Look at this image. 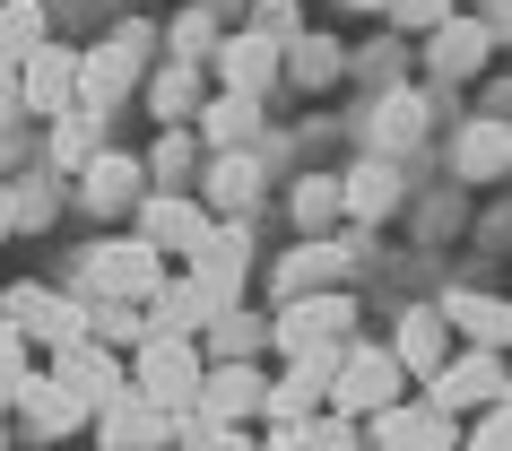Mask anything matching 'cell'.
<instances>
[{
    "instance_id": "obj_1",
    "label": "cell",
    "mask_w": 512,
    "mask_h": 451,
    "mask_svg": "<svg viewBox=\"0 0 512 451\" xmlns=\"http://www.w3.org/2000/svg\"><path fill=\"white\" fill-rule=\"evenodd\" d=\"M408 391V373L391 365V347H365V339H339V365H330V417H374V408H391V399Z\"/></svg>"
},
{
    "instance_id": "obj_2",
    "label": "cell",
    "mask_w": 512,
    "mask_h": 451,
    "mask_svg": "<svg viewBox=\"0 0 512 451\" xmlns=\"http://www.w3.org/2000/svg\"><path fill=\"white\" fill-rule=\"evenodd\" d=\"M348 330H356V295H339V287L287 295V304H278V321H270V339L287 347V356H322V347H339Z\"/></svg>"
},
{
    "instance_id": "obj_3",
    "label": "cell",
    "mask_w": 512,
    "mask_h": 451,
    "mask_svg": "<svg viewBox=\"0 0 512 451\" xmlns=\"http://www.w3.org/2000/svg\"><path fill=\"white\" fill-rule=\"evenodd\" d=\"M131 391L157 399L165 417L191 408V399H200V347H191V339H139L131 347Z\"/></svg>"
},
{
    "instance_id": "obj_4",
    "label": "cell",
    "mask_w": 512,
    "mask_h": 451,
    "mask_svg": "<svg viewBox=\"0 0 512 451\" xmlns=\"http://www.w3.org/2000/svg\"><path fill=\"white\" fill-rule=\"evenodd\" d=\"M157 278H165V261L139 235L131 243H96V252H87V295H96V304H148Z\"/></svg>"
},
{
    "instance_id": "obj_5",
    "label": "cell",
    "mask_w": 512,
    "mask_h": 451,
    "mask_svg": "<svg viewBox=\"0 0 512 451\" xmlns=\"http://www.w3.org/2000/svg\"><path fill=\"white\" fill-rule=\"evenodd\" d=\"M495 399H504V365H495L486 347L443 356V365L426 373V408H443V417H460V408H495Z\"/></svg>"
},
{
    "instance_id": "obj_6",
    "label": "cell",
    "mask_w": 512,
    "mask_h": 451,
    "mask_svg": "<svg viewBox=\"0 0 512 451\" xmlns=\"http://www.w3.org/2000/svg\"><path fill=\"white\" fill-rule=\"evenodd\" d=\"M87 417H96V443H105V451H157L165 434H174V417H165L157 399H139L131 382H122L113 399H96Z\"/></svg>"
},
{
    "instance_id": "obj_7",
    "label": "cell",
    "mask_w": 512,
    "mask_h": 451,
    "mask_svg": "<svg viewBox=\"0 0 512 451\" xmlns=\"http://www.w3.org/2000/svg\"><path fill=\"white\" fill-rule=\"evenodd\" d=\"M209 70H217V79H226V96H270V87H278V70H287V53H278L270 35L235 27V35H217Z\"/></svg>"
},
{
    "instance_id": "obj_8",
    "label": "cell",
    "mask_w": 512,
    "mask_h": 451,
    "mask_svg": "<svg viewBox=\"0 0 512 451\" xmlns=\"http://www.w3.org/2000/svg\"><path fill=\"white\" fill-rule=\"evenodd\" d=\"M18 105H27V113H44V122H53L61 105H79V53L44 35V44H35V53L18 61Z\"/></svg>"
},
{
    "instance_id": "obj_9",
    "label": "cell",
    "mask_w": 512,
    "mask_h": 451,
    "mask_svg": "<svg viewBox=\"0 0 512 451\" xmlns=\"http://www.w3.org/2000/svg\"><path fill=\"white\" fill-rule=\"evenodd\" d=\"M191 261V278H200V295H209V313L217 304H235V287H243V261H252V252H243V226H200V243H191L183 252Z\"/></svg>"
},
{
    "instance_id": "obj_10",
    "label": "cell",
    "mask_w": 512,
    "mask_h": 451,
    "mask_svg": "<svg viewBox=\"0 0 512 451\" xmlns=\"http://www.w3.org/2000/svg\"><path fill=\"white\" fill-rule=\"evenodd\" d=\"M200 226H209V209H200L191 191H139V243H148L157 261L165 252H191Z\"/></svg>"
},
{
    "instance_id": "obj_11",
    "label": "cell",
    "mask_w": 512,
    "mask_h": 451,
    "mask_svg": "<svg viewBox=\"0 0 512 451\" xmlns=\"http://www.w3.org/2000/svg\"><path fill=\"white\" fill-rule=\"evenodd\" d=\"M200 191H209L200 209L243 217L252 200H261V139H252V148H209V157H200Z\"/></svg>"
},
{
    "instance_id": "obj_12",
    "label": "cell",
    "mask_w": 512,
    "mask_h": 451,
    "mask_svg": "<svg viewBox=\"0 0 512 451\" xmlns=\"http://www.w3.org/2000/svg\"><path fill=\"white\" fill-rule=\"evenodd\" d=\"M9 330L18 339H44V347H70V339H87V313L53 287H9Z\"/></svg>"
},
{
    "instance_id": "obj_13",
    "label": "cell",
    "mask_w": 512,
    "mask_h": 451,
    "mask_svg": "<svg viewBox=\"0 0 512 451\" xmlns=\"http://www.w3.org/2000/svg\"><path fill=\"white\" fill-rule=\"evenodd\" d=\"M330 365H339V347H322V356H296L278 382H261V417H270V425L313 417V408H322V391H330Z\"/></svg>"
},
{
    "instance_id": "obj_14",
    "label": "cell",
    "mask_w": 512,
    "mask_h": 451,
    "mask_svg": "<svg viewBox=\"0 0 512 451\" xmlns=\"http://www.w3.org/2000/svg\"><path fill=\"white\" fill-rule=\"evenodd\" d=\"M495 35H504V18H443V27H426V61H434V79H469L486 53H495Z\"/></svg>"
},
{
    "instance_id": "obj_15",
    "label": "cell",
    "mask_w": 512,
    "mask_h": 451,
    "mask_svg": "<svg viewBox=\"0 0 512 451\" xmlns=\"http://www.w3.org/2000/svg\"><path fill=\"white\" fill-rule=\"evenodd\" d=\"M139 191H148V165H139V157H122V148H96V157L79 165V200H87L96 217L139 209Z\"/></svg>"
},
{
    "instance_id": "obj_16",
    "label": "cell",
    "mask_w": 512,
    "mask_h": 451,
    "mask_svg": "<svg viewBox=\"0 0 512 451\" xmlns=\"http://www.w3.org/2000/svg\"><path fill=\"white\" fill-rule=\"evenodd\" d=\"M53 382H61V391H79V408H96V399H113L131 373L113 365L105 339H70V347H53Z\"/></svg>"
},
{
    "instance_id": "obj_17",
    "label": "cell",
    "mask_w": 512,
    "mask_h": 451,
    "mask_svg": "<svg viewBox=\"0 0 512 451\" xmlns=\"http://www.w3.org/2000/svg\"><path fill=\"white\" fill-rule=\"evenodd\" d=\"M139 70H148V61H139L131 44H113V35H105V44H87V53H79V105L113 113V105L139 87Z\"/></svg>"
},
{
    "instance_id": "obj_18",
    "label": "cell",
    "mask_w": 512,
    "mask_h": 451,
    "mask_svg": "<svg viewBox=\"0 0 512 451\" xmlns=\"http://www.w3.org/2000/svg\"><path fill=\"white\" fill-rule=\"evenodd\" d=\"M374 443L382 451H452L460 425L443 417V408H408V399H391V408H374Z\"/></svg>"
},
{
    "instance_id": "obj_19",
    "label": "cell",
    "mask_w": 512,
    "mask_h": 451,
    "mask_svg": "<svg viewBox=\"0 0 512 451\" xmlns=\"http://www.w3.org/2000/svg\"><path fill=\"white\" fill-rule=\"evenodd\" d=\"M426 139V87H391L374 113H365V148L374 157H408Z\"/></svg>"
},
{
    "instance_id": "obj_20",
    "label": "cell",
    "mask_w": 512,
    "mask_h": 451,
    "mask_svg": "<svg viewBox=\"0 0 512 451\" xmlns=\"http://www.w3.org/2000/svg\"><path fill=\"white\" fill-rule=\"evenodd\" d=\"M191 408H209L217 425L226 417H261V365H243V356L200 365V399H191Z\"/></svg>"
},
{
    "instance_id": "obj_21",
    "label": "cell",
    "mask_w": 512,
    "mask_h": 451,
    "mask_svg": "<svg viewBox=\"0 0 512 451\" xmlns=\"http://www.w3.org/2000/svg\"><path fill=\"white\" fill-rule=\"evenodd\" d=\"M339 278H348V243H330V235L296 243V252H287V261L270 269L278 304H287V295H322V287H339Z\"/></svg>"
},
{
    "instance_id": "obj_22",
    "label": "cell",
    "mask_w": 512,
    "mask_h": 451,
    "mask_svg": "<svg viewBox=\"0 0 512 451\" xmlns=\"http://www.w3.org/2000/svg\"><path fill=\"white\" fill-rule=\"evenodd\" d=\"M139 321H148V339H191L200 321H209V295H200V278H157L148 287V304H139Z\"/></svg>"
},
{
    "instance_id": "obj_23",
    "label": "cell",
    "mask_w": 512,
    "mask_h": 451,
    "mask_svg": "<svg viewBox=\"0 0 512 451\" xmlns=\"http://www.w3.org/2000/svg\"><path fill=\"white\" fill-rule=\"evenodd\" d=\"M18 417H27V434L61 443V434H79V425H87V408H79V391H61L53 373H35L27 391H18Z\"/></svg>"
},
{
    "instance_id": "obj_24",
    "label": "cell",
    "mask_w": 512,
    "mask_h": 451,
    "mask_svg": "<svg viewBox=\"0 0 512 451\" xmlns=\"http://www.w3.org/2000/svg\"><path fill=\"white\" fill-rule=\"evenodd\" d=\"M443 356H452L443 313H434V304H408V313H400V339H391V365H400V373H434Z\"/></svg>"
},
{
    "instance_id": "obj_25",
    "label": "cell",
    "mask_w": 512,
    "mask_h": 451,
    "mask_svg": "<svg viewBox=\"0 0 512 451\" xmlns=\"http://www.w3.org/2000/svg\"><path fill=\"white\" fill-rule=\"evenodd\" d=\"M434 313H443V330H460V339L486 347V356H504V339H512V313L495 304V295H443Z\"/></svg>"
},
{
    "instance_id": "obj_26",
    "label": "cell",
    "mask_w": 512,
    "mask_h": 451,
    "mask_svg": "<svg viewBox=\"0 0 512 451\" xmlns=\"http://www.w3.org/2000/svg\"><path fill=\"white\" fill-rule=\"evenodd\" d=\"M191 122H200V131H191L200 148H252V139H261V96H209Z\"/></svg>"
},
{
    "instance_id": "obj_27",
    "label": "cell",
    "mask_w": 512,
    "mask_h": 451,
    "mask_svg": "<svg viewBox=\"0 0 512 451\" xmlns=\"http://www.w3.org/2000/svg\"><path fill=\"white\" fill-rule=\"evenodd\" d=\"M400 209V174H391V157H356V174L339 183V217H391Z\"/></svg>"
},
{
    "instance_id": "obj_28",
    "label": "cell",
    "mask_w": 512,
    "mask_h": 451,
    "mask_svg": "<svg viewBox=\"0 0 512 451\" xmlns=\"http://www.w3.org/2000/svg\"><path fill=\"white\" fill-rule=\"evenodd\" d=\"M504 157H512V131H504V113H486V122H469L460 131V183H495L504 174Z\"/></svg>"
},
{
    "instance_id": "obj_29",
    "label": "cell",
    "mask_w": 512,
    "mask_h": 451,
    "mask_svg": "<svg viewBox=\"0 0 512 451\" xmlns=\"http://www.w3.org/2000/svg\"><path fill=\"white\" fill-rule=\"evenodd\" d=\"M200 87H209V70H200V61H165L157 79H148V105L165 113V131H183L191 113H200Z\"/></svg>"
},
{
    "instance_id": "obj_30",
    "label": "cell",
    "mask_w": 512,
    "mask_h": 451,
    "mask_svg": "<svg viewBox=\"0 0 512 451\" xmlns=\"http://www.w3.org/2000/svg\"><path fill=\"white\" fill-rule=\"evenodd\" d=\"M96 148H105V113H96V105H61L53 113V165H61V174H79Z\"/></svg>"
},
{
    "instance_id": "obj_31",
    "label": "cell",
    "mask_w": 512,
    "mask_h": 451,
    "mask_svg": "<svg viewBox=\"0 0 512 451\" xmlns=\"http://www.w3.org/2000/svg\"><path fill=\"white\" fill-rule=\"evenodd\" d=\"M139 165H148V191H183L191 174H200V139H191V131H165Z\"/></svg>"
},
{
    "instance_id": "obj_32",
    "label": "cell",
    "mask_w": 512,
    "mask_h": 451,
    "mask_svg": "<svg viewBox=\"0 0 512 451\" xmlns=\"http://www.w3.org/2000/svg\"><path fill=\"white\" fill-rule=\"evenodd\" d=\"M200 330H209V347H217V356H252V347L270 339V321H252L243 304H217V313L200 321Z\"/></svg>"
},
{
    "instance_id": "obj_33",
    "label": "cell",
    "mask_w": 512,
    "mask_h": 451,
    "mask_svg": "<svg viewBox=\"0 0 512 451\" xmlns=\"http://www.w3.org/2000/svg\"><path fill=\"white\" fill-rule=\"evenodd\" d=\"M278 451H356V434H348V417H296V425H278Z\"/></svg>"
},
{
    "instance_id": "obj_34",
    "label": "cell",
    "mask_w": 512,
    "mask_h": 451,
    "mask_svg": "<svg viewBox=\"0 0 512 451\" xmlns=\"http://www.w3.org/2000/svg\"><path fill=\"white\" fill-rule=\"evenodd\" d=\"M44 44V0H9L0 9V61H27Z\"/></svg>"
},
{
    "instance_id": "obj_35",
    "label": "cell",
    "mask_w": 512,
    "mask_h": 451,
    "mask_svg": "<svg viewBox=\"0 0 512 451\" xmlns=\"http://www.w3.org/2000/svg\"><path fill=\"white\" fill-rule=\"evenodd\" d=\"M27 347H35V339H18V330L0 321V417H9V408H18V391L35 382V356H27Z\"/></svg>"
},
{
    "instance_id": "obj_36",
    "label": "cell",
    "mask_w": 512,
    "mask_h": 451,
    "mask_svg": "<svg viewBox=\"0 0 512 451\" xmlns=\"http://www.w3.org/2000/svg\"><path fill=\"white\" fill-rule=\"evenodd\" d=\"M296 226L304 235H330V226H339V183H330V174L296 183Z\"/></svg>"
},
{
    "instance_id": "obj_37",
    "label": "cell",
    "mask_w": 512,
    "mask_h": 451,
    "mask_svg": "<svg viewBox=\"0 0 512 451\" xmlns=\"http://www.w3.org/2000/svg\"><path fill=\"white\" fill-rule=\"evenodd\" d=\"M209 53H217V9H183L174 18V61H200L209 70Z\"/></svg>"
},
{
    "instance_id": "obj_38",
    "label": "cell",
    "mask_w": 512,
    "mask_h": 451,
    "mask_svg": "<svg viewBox=\"0 0 512 451\" xmlns=\"http://www.w3.org/2000/svg\"><path fill=\"white\" fill-rule=\"evenodd\" d=\"M296 79L304 87H330V79H339V44H330V35H304V44H296Z\"/></svg>"
},
{
    "instance_id": "obj_39",
    "label": "cell",
    "mask_w": 512,
    "mask_h": 451,
    "mask_svg": "<svg viewBox=\"0 0 512 451\" xmlns=\"http://www.w3.org/2000/svg\"><path fill=\"white\" fill-rule=\"evenodd\" d=\"M382 18H391V27H408V35H426V27H443V18H452V0H382Z\"/></svg>"
},
{
    "instance_id": "obj_40",
    "label": "cell",
    "mask_w": 512,
    "mask_h": 451,
    "mask_svg": "<svg viewBox=\"0 0 512 451\" xmlns=\"http://www.w3.org/2000/svg\"><path fill=\"white\" fill-rule=\"evenodd\" d=\"M252 35H270L278 53L296 44V0H252Z\"/></svg>"
},
{
    "instance_id": "obj_41",
    "label": "cell",
    "mask_w": 512,
    "mask_h": 451,
    "mask_svg": "<svg viewBox=\"0 0 512 451\" xmlns=\"http://www.w3.org/2000/svg\"><path fill=\"white\" fill-rule=\"evenodd\" d=\"M469 451H512V434H504V399H495V408L469 425Z\"/></svg>"
},
{
    "instance_id": "obj_42",
    "label": "cell",
    "mask_w": 512,
    "mask_h": 451,
    "mask_svg": "<svg viewBox=\"0 0 512 451\" xmlns=\"http://www.w3.org/2000/svg\"><path fill=\"white\" fill-rule=\"evenodd\" d=\"M113 44H131V53L148 61V53H157V18H122V27H113Z\"/></svg>"
},
{
    "instance_id": "obj_43",
    "label": "cell",
    "mask_w": 512,
    "mask_h": 451,
    "mask_svg": "<svg viewBox=\"0 0 512 451\" xmlns=\"http://www.w3.org/2000/svg\"><path fill=\"white\" fill-rule=\"evenodd\" d=\"M18 113H27L18 105V61H0V122H18Z\"/></svg>"
},
{
    "instance_id": "obj_44",
    "label": "cell",
    "mask_w": 512,
    "mask_h": 451,
    "mask_svg": "<svg viewBox=\"0 0 512 451\" xmlns=\"http://www.w3.org/2000/svg\"><path fill=\"white\" fill-rule=\"evenodd\" d=\"M0 235H18V191L0 183Z\"/></svg>"
},
{
    "instance_id": "obj_45",
    "label": "cell",
    "mask_w": 512,
    "mask_h": 451,
    "mask_svg": "<svg viewBox=\"0 0 512 451\" xmlns=\"http://www.w3.org/2000/svg\"><path fill=\"white\" fill-rule=\"evenodd\" d=\"M478 9H486V18H504V0H478Z\"/></svg>"
},
{
    "instance_id": "obj_46",
    "label": "cell",
    "mask_w": 512,
    "mask_h": 451,
    "mask_svg": "<svg viewBox=\"0 0 512 451\" xmlns=\"http://www.w3.org/2000/svg\"><path fill=\"white\" fill-rule=\"evenodd\" d=\"M200 9H243V0H200Z\"/></svg>"
},
{
    "instance_id": "obj_47",
    "label": "cell",
    "mask_w": 512,
    "mask_h": 451,
    "mask_svg": "<svg viewBox=\"0 0 512 451\" xmlns=\"http://www.w3.org/2000/svg\"><path fill=\"white\" fill-rule=\"evenodd\" d=\"M348 9H382V0H348Z\"/></svg>"
}]
</instances>
